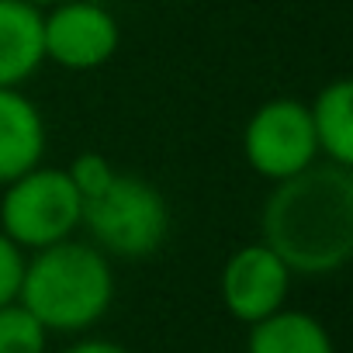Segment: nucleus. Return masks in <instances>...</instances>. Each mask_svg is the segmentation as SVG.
Listing matches in <instances>:
<instances>
[{
  "label": "nucleus",
  "mask_w": 353,
  "mask_h": 353,
  "mask_svg": "<svg viewBox=\"0 0 353 353\" xmlns=\"http://www.w3.org/2000/svg\"><path fill=\"white\" fill-rule=\"evenodd\" d=\"M260 243L298 277L343 270L353 256V170L315 159L274 184L260 212Z\"/></svg>",
  "instance_id": "obj_1"
},
{
  "label": "nucleus",
  "mask_w": 353,
  "mask_h": 353,
  "mask_svg": "<svg viewBox=\"0 0 353 353\" xmlns=\"http://www.w3.org/2000/svg\"><path fill=\"white\" fill-rule=\"evenodd\" d=\"M18 301L49 332H87L114 301L111 260L94 243L63 239L25 260Z\"/></svg>",
  "instance_id": "obj_2"
},
{
  "label": "nucleus",
  "mask_w": 353,
  "mask_h": 353,
  "mask_svg": "<svg viewBox=\"0 0 353 353\" xmlns=\"http://www.w3.org/2000/svg\"><path fill=\"white\" fill-rule=\"evenodd\" d=\"M104 256L142 260L170 236V208L159 188L135 173H114V181L83 201L80 222Z\"/></svg>",
  "instance_id": "obj_3"
},
{
  "label": "nucleus",
  "mask_w": 353,
  "mask_h": 353,
  "mask_svg": "<svg viewBox=\"0 0 353 353\" xmlns=\"http://www.w3.org/2000/svg\"><path fill=\"white\" fill-rule=\"evenodd\" d=\"M83 222V198L63 166L39 163L4 184L0 194V232L14 239L25 253L73 239Z\"/></svg>",
  "instance_id": "obj_4"
},
{
  "label": "nucleus",
  "mask_w": 353,
  "mask_h": 353,
  "mask_svg": "<svg viewBox=\"0 0 353 353\" xmlns=\"http://www.w3.org/2000/svg\"><path fill=\"white\" fill-rule=\"evenodd\" d=\"M243 156L256 176L281 184L319 159L308 104L294 97L263 101L243 128Z\"/></svg>",
  "instance_id": "obj_5"
},
{
  "label": "nucleus",
  "mask_w": 353,
  "mask_h": 353,
  "mask_svg": "<svg viewBox=\"0 0 353 353\" xmlns=\"http://www.w3.org/2000/svg\"><path fill=\"white\" fill-rule=\"evenodd\" d=\"M121 42L114 14L94 0H59L42 11V49L46 63L73 73L104 66Z\"/></svg>",
  "instance_id": "obj_6"
},
{
  "label": "nucleus",
  "mask_w": 353,
  "mask_h": 353,
  "mask_svg": "<svg viewBox=\"0 0 353 353\" xmlns=\"http://www.w3.org/2000/svg\"><path fill=\"white\" fill-rule=\"evenodd\" d=\"M291 281L294 274L267 243H250L225 260L219 277V294L236 322L253 325L288 305Z\"/></svg>",
  "instance_id": "obj_7"
},
{
  "label": "nucleus",
  "mask_w": 353,
  "mask_h": 353,
  "mask_svg": "<svg viewBox=\"0 0 353 353\" xmlns=\"http://www.w3.org/2000/svg\"><path fill=\"white\" fill-rule=\"evenodd\" d=\"M46 159V121L21 87H0V188Z\"/></svg>",
  "instance_id": "obj_8"
},
{
  "label": "nucleus",
  "mask_w": 353,
  "mask_h": 353,
  "mask_svg": "<svg viewBox=\"0 0 353 353\" xmlns=\"http://www.w3.org/2000/svg\"><path fill=\"white\" fill-rule=\"evenodd\" d=\"M42 63V11L25 0H0V87H21Z\"/></svg>",
  "instance_id": "obj_9"
},
{
  "label": "nucleus",
  "mask_w": 353,
  "mask_h": 353,
  "mask_svg": "<svg viewBox=\"0 0 353 353\" xmlns=\"http://www.w3.org/2000/svg\"><path fill=\"white\" fill-rule=\"evenodd\" d=\"M319 156L339 166H353V83L346 77L329 80L308 104Z\"/></svg>",
  "instance_id": "obj_10"
},
{
  "label": "nucleus",
  "mask_w": 353,
  "mask_h": 353,
  "mask_svg": "<svg viewBox=\"0 0 353 353\" xmlns=\"http://www.w3.org/2000/svg\"><path fill=\"white\" fill-rule=\"evenodd\" d=\"M246 353H336V343L315 315L284 305L250 325Z\"/></svg>",
  "instance_id": "obj_11"
},
{
  "label": "nucleus",
  "mask_w": 353,
  "mask_h": 353,
  "mask_svg": "<svg viewBox=\"0 0 353 353\" xmlns=\"http://www.w3.org/2000/svg\"><path fill=\"white\" fill-rule=\"evenodd\" d=\"M49 329L21 305H0V353H46L49 350Z\"/></svg>",
  "instance_id": "obj_12"
},
{
  "label": "nucleus",
  "mask_w": 353,
  "mask_h": 353,
  "mask_svg": "<svg viewBox=\"0 0 353 353\" xmlns=\"http://www.w3.org/2000/svg\"><path fill=\"white\" fill-rule=\"evenodd\" d=\"M66 173H70V181H73V188L80 191V198L87 201V198H94V194H101L111 181H114V166H111V159L108 156H101V152H80V156H73L70 159V166H63Z\"/></svg>",
  "instance_id": "obj_13"
},
{
  "label": "nucleus",
  "mask_w": 353,
  "mask_h": 353,
  "mask_svg": "<svg viewBox=\"0 0 353 353\" xmlns=\"http://www.w3.org/2000/svg\"><path fill=\"white\" fill-rule=\"evenodd\" d=\"M25 260L28 253L0 232V305H11L21 294V277H25Z\"/></svg>",
  "instance_id": "obj_14"
},
{
  "label": "nucleus",
  "mask_w": 353,
  "mask_h": 353,
  "mask_svg": "<svg viewBox=\"0 0 353 353\" xmlns=\"http://www.w3.org/2000/svg\"><path fill=\"white\" fill-rule=\"evenodd\" d=\"M63 353H132L128 346L114 343V339H101V336H87V339H77L73 346H66Z\"/></svg>",
  "instance_id": "obj_15"
},
{
  "label": "nucleus",
  "mask_w": 353,
  "mask_h": 353,
  "mask_svg": "<svg viewBox=\"0 0 353 353\" xmlns=\"http://www.w3.org/2000/svg\"><path fill=\"white\" fill-rule=\"evenodd\" d=\"M25 4H32V8H39V11H46V8H52V4H59V0H25Z\"/></svg>",
  "instance_id": "obj_16"
}]
</instances>
